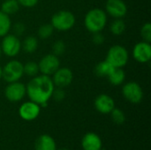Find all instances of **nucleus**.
I'll use <instances>...</instances> for the list:
<instances>
[{"mask_svg": "<svg viewBox=\"0 0 151 150\" xmlns=\"http://www.w3.org/2000/svg\"><path fill=\"white\" fill-rule=\"evenodd\" d=\"M54 89L55 85L50 76L41 74L30 80L26 86V94L32 102L40 106H46Z\"/></svg>", "mask_w": 151, "mask_h": 150, "instance_id": "f257e3e1", "label": "nucleus"}, {"mask_svg": "<svg viewBox=\"0 0 151 150\" xmlns=\"http://www.w3.org/2000/svg\"><path fill=\"white\" fill-rule=\"evenodd\" d=\"M106 24L107 13L100 8L91 9L85 15L84 26L86 29L92 34L102 32Z\"/></svg>", "mask_w": 151, "mask_h": 150, "instance_id": "f03ea898", "label": "nucleus"}, {"mask_svg": "<svg viewBox=\"0 0 151 150\" xmlns=\"http://www.w3.org/2000/svg\"><path fill=\"white\" fill-rule=\"evenodd\" d=\"M75 16L73 12L66 10H62L54 13L51 18V25L54 29L61 32L70 30L75 24Z\"/></svg>", "mask_w": 151, "mask_h": 150, "instance_id": "7ed1b4c3", "label": "nucleus"}, {"mask_svg": "<svg viewBox=\"0 0 151 150\" xmlns=\"http://www.w3.org/2000/svg\"><path fill=\"white\" fill-rule=\"evenodd\" d=\"M128 58V51L124 46L113 45L109 49L105 60H107L115 68H123L127 64Z\"/></svg>", "mask_w": 151, "mask_h": 150, "instance_id": "20e7f679", "label": "nucleus"}, {"mask_svg": "<svg viewBox=\"0 0 151 150\" xmlns=\"http://www.w3.org/2000/svg\"><path fill=\"white\" fill-rule=\"evenodd\" d=\"M24 75L23 64L16 59L10 60L2 68V79L6 82L19 81Z\"/></svg>", "mask_w": 151, "mask_h": 150, "instance_id": "39448f33", "label": "nucleus"}, {"mask_svg": "<svg viewBox=\"0 0 151 150\" xmlns=\"http://www.w3.org/2000/svg\"><path fill=\"white\" fill-rule=\"evenodd\" d=\"M0 47L2 52L5 56L14 57L19 53L21 50V42L15 34H7L3 37Z\"/></svg>", "mask_w": 151, "mask_h": 150, "instance_id": "423d86ee", "label": "nucleus"}, {"mask_svg": "<svg viewBox=\"0 0 151 150\" xmlns=\"http://www.w3.org/2000/svg\"><path fill=\"white\" fill-rule=\"evenodd\" d=\"M38 66L42 74L50 76L60 67V61L58 56L51 53L42 57L38 63Z\"/></svg>", "mask_w": 151, "mask_h": 150, "instance_id": "0eeeda50", "label": "nucleus"}, {"mask_svg": "<svg viewBox=\"0 0 151 150\" xmlns=\"http://www.w3.org/2000/svg\"><path fill=\"white\" fill-rule=\"evenodd\" d=\"M124 97L132 103H139L143 98V91L142 87L134 81L126 83L122 88Z\"/></svg>", "mask_w": 151, "mask_h": 150, "instance_id": "6e6552de", "label": "nucleus"}, {"mask_svg": "<svg viewBox=\"0 0 151 150\" xmlns=\"http://www.w3.org/2000/svg\"><path fill=\"white\" fill-rule=\"evenodd\" d=\"M26 95V86L19 81L10 82L5 89H4V95L7 100L10 102H19L24 98Z\"/></svg>", "mask_w": 151, "mask_h": 150, "instance_id": "1a4fd4ad", "label": "nucleus"}, {"mask_svg": "<svg viewBox=\"0 0 151 150\" xmlns=\"http://www.w3.org/2000/svg\"><path fill=\"white\" fill-rule=\"evenodd\" d=\"M52 81L57 88H65L68 87L73 80V73L67 67H59L53 74Z\"/></svg>", "mask_w": 151, "mask_h": 150, "instance_id": "9d476101", "label": "nucleus"}, {"mask_svg": "<svg viewBox=\"0 0 151 150\" xmlns=\"http://www.w3.org/2000/svg\"><path fill=\"white\" fill-rule=\"evenodd\" d=\"M105 12L115 19H122L127 12V6L123 0H107Z\"/></svg>", "mask_w": 151, "mask_h": 150, "instance_id": "9b49d317", "label": "nucleus"}, {"mask_svg": "<svg viewBox=\"0 0 151 150\" xmlns=\"http://www.w3.org/2000/svg\"><path fill=\"white\" fill-rule=\"evenodd\" d=\"M133 57L142 64L150 62L151 59L150 43L144 41L136 43L133 49Z\"/></svg>", "mask_w": 151, "mask_h": 150, "instance_id": "f8f14e48", "label": "nucleus"}, {"mask_svg": "<svg viewBox=\"0 0 151 150\" xmlns=\"http://www.w3.org/2000/svg\"><path fill=\"white\" fill-rule=\"evenodd\" d=\"M41 107L39 104L30 101L26 102L19 109V114L21 118L27 121H32L35 119L40 114Z\"/></svg>", "mask_w": 151, "mask_h": 150, "instance_id": "ddd939ff", "label": "nucleus"}, {"mask_svg": "<svg viewBox=\"0 0 151 150\" xmlns=\"http://www.w3.org/2000/svg\"><path fill=\"white\" fill-rule=\"evenodd\" d=\"M95 107L102 114H109L115 108L114 100L106 94L99 95L95 100Z\"/></svg>", "mask_w": 151, "mask_h": 150, "instance_id": "4468645a", "label": "nucleus"}, {"mask_svg": "<svg viewBox=\"0 0 151 150\" xmlns=\"http://www.w3.org/2000/svg\"><path fill=\"white\" fill-rule=\"evenodd\" d=\"M81 144L84 150H100L102 149V141L100 137L94 133H87L83 137Z\"/></svg>", "mask_w": 151, "mask_h": 150, "instance_id": "2eb2a0df", "label": "nucleus"}, {"mask_svg": "<svg viewBox=\"0 0 151 150\" xmlns=\"http://www.w3.org/2000/svg\"><path fill=\"white\" fill-rule=\"evenodd\" d=\"M35 148V150H56V143L52 137L43 134L36 140Z\"/></svg>", "mask_w": 151, "mask_h": 150, "instance_id": "dca6fc26", "label": "nucleus"}, {"mask_svg": "<svg viewBox=\"0 0 151 150\" xmlns=\"http://www.w3.org/2000/svg\"><path fill=\"white\" fill-rule=\"evenodd\" d=\"M114 69L115 67L112 65H111L107 60H104L99 62L96 65L94 72L98 77H108Z\"/></svg>", "mask_w": 151, "mask_h": 150, "instance_id": "f3484780", "label": "nucleus"}, {"mask_svg": "<svg viewBox=\"0 0 151 150\" xmlns=\"http://www.w3.org/2000/svg\"><path fill=\"white\" fill-rule=\"evenodd\" d=\"M107 78L111 85L119 86V85L123 84V82L125 81L126 73L122 68H115Z\"/></svg>", "mask_w": 151, "mask_h": 150, "instance_id": "a211bd4d", "label": "nucleus"}, {"mask_svg": "<svg viewBox=\"0 0 151 150\" xmlns=\"http://www.w3.org/2000/svg\"><path fill=\"white\" fill-rule=\"evenodd\" d=\"M21 48L24 50L26 53L32 54L36 51L38 48V41L35 36H27L25 38L23 42L21 43Z\"/></svg>", "mask_w": 151, "mask_h": 150, "instance_id": "6ab92c4d", "label": "nucleus"}, {"mask_svg": "<svg viewBox=\"0 0 151 150\" xmlns=\"http://www.w3.org/2000/svg\"><path fill=\"white\" fill-rule=\"evenodd\" d=\"M19 9V4L17 0H4L1 5L0 11L7 15H12L16 13Z\"/></svg>", "mask_w": 151, "mask_h": 150, "instance_id": "aec40b11", "label": "nucleus"}, {"mask_svg": "<svg viewBox=\"0 0 151 150\" xmlns=\"http://www.w3.org/2000/svg\"><path fill=\"white\" fill-rule=\"evenodd\" d=\"M12 27V21L10 16L0 11V37H4L7 34Z\"/></svg>", "mask_w": 151, "mask_h": 150, "instance_id": "412c9836", "label": "nucleus"}, {"mask_svg": "<svg viewBox=\"0 0 151 150\" xmlns=\"http://www.w3.org/2000/svg\"><path fill=\"white\" fill-rule=\"evenodd\" d=\"M110 30L114 35H121L126 30V24L122 19H116L110 26Z\"/></svg>", "mask_w": 151, "mask_h": 150, "instance_id": "4be33fe9", "label": "nucleus"}, {"mask_svg": "<svg viewBox=\"0 0 151 150\" xmlns=\"http://www.w3.org/2000/svg\"><path fill=\"white\" fill-rule=\"evenodd\" d=\"M24 73L29 77H35L38 75L39 66L38 64L35 61H28L25 65H23Z\"/></svg>", "mask_w": 151, "mask_h": 150, "instance_id": "5701e85b", "label": "nucleus"}, {"mask_svg": "<svg viewBox=\"0 0 151 150\" xmlns=\"http://www.w3.org/2000/svg\"><path fill=\"white\" fill-rule=\"evenodd\" d=\"M54 32V27L51 24H43L42 25L37 31L38 36L41 39H48L51 36Z\"/></svg>", "mask_w": 151, "mask_h": 150, "instance_id": "b1692460", "label": "nucleus"}, {"mask_svg": "<svg viewBox=\"0 0 151 150\" xmlns=\"http://www.w3.org/2000/svg\"><path fill=\"white\" fill-rule=\"evenodd\" d=\"M111 118L113 120V122L117 125H121L125 122L126 120V116L124 114V112L118 109V108H114L111 111Z\"/></svg>", "mask_w": 151, "mask_h": 150, "instance_id": "393cba45", "label": "nucleus"}, {"mask_svg": "<svg viewBox=\"0 0 151 150\" xmlns=\"http://www.w3.org/2000/svg\"><path fill=\"white\" fill-rule=\"evenodd\" d=\"M141 35L144 42H151V24L150 22H146L141 29Z\"/></svg>", "mask_w": 151, "mask_h": 150, "instance_id": "a878e982", "label": "nucleus"}, {"mask_svg": "<svg viewBox=\"0 0 151 150\" xmlns=\"http://www.w3.org/2000/svg\"><path fill=\"white\" fill-rule=\"evenodd\" d=\"M52 50H53V54L56 56H60L62 55L65 51V43L64 41L62 40H58L54 42L53 46H52Z\"/></svg>", "mask_w": 151, "mask_h": 150, "instance_id": "bb28decb", "label": "nucleus"}, {"mask_svg": "<svg viewBox=\"0 0 151 150\" xmlns=\"http://www.w3.org/2000/svg\"><path fill=\"white\" fill-rule=\"evenodd\" d=\"M55 101L57 102H61L65 99V93L64 91L63 88H58L56 89L53 90V93H52V95H51Z\"/></svg>", "mask_w": 151, "mask_h": 150, "instance_id": "cd10ccee", "label": "nucleus"}, {"mask_svg": "<svg viewBox=\"0 0 151 150\" xmlns=\"http://www.w3.org/2000/svg\"><path fill=\"white\" fill-rule=\"evenodd\" d=\"M26 30V27L23 23L21 22H18L13 26V34H15L16 36H20L24 34Z\"/></svg>", "mask_w": 151, "mask_h": 150, "instance_id": "c85d7f7f", "label": "nucleus"}, {"mask_svg": "<svg viewBox=\"0 0 151 150\" xmlns=\"http://www.w3.org/2000/svg\"><path fill=\"white\" fill-rule=\"evenodd\" d=\"M104 36L103 34H101V32L98 33H94L93 34V37H92V41L96 45H101L104 42Z\"/></svg>", "mask_w": 151, "mask_h": 150, "instance_id": "c756f323", "label": "nucleus"}, {"mask_svg": "<svg viewBox=\"0 0 151 150\" xmlns=\"http://www.w3.org/2000/svg\"><path fill=\"white\" fill-rule=\"evenodd\" d=\"M19 4V5H22L27 8H30L35 6L39 0H17Z\"/></svg>", "mask_w": 151, "mask_h": 150, "instance_id": "7c9ffc66", "label": "nucleus"}, {"mask_svg": "<svg viewBox=\"0 0 151 150\" xmlns=\"http://www.w3.org/2000/svg\"><path fill=\"white\" fill-rule=\"evenodd\" d=\"M2 79V67L0 66V80Z\"/></svg>", "mask_w": 151, "mask_h": 150, "instance_id": "2f4dec72", "label": "nucleus"}, {"mask_svg": "<svg viewBox=\"0 0 151 150\" xmlns=\"http://www.w3.org/2000/svg\"><path fill=\"white\" fill-rule=\"evenodd\" d=\"M1 54H2V50H1V47H0V57H1Z\"/></svg>", "mask_w": 151, "mask_h": 150, "instance_id": "473e14b6", "label": "nucleus"}, {"mask_svg": "<svg viewBox=\"0 0 151 150\" xmlns=\"http://www.w3.org/2000/svg\"><path fill=\"white\" fill-rule=\"evenodd\" d=\"M59 150H68V149H59Z\"/></svg>", "mask_w": 151, "mask_h": 150, "instance_id": "72a5a7b5", "label": "nucleus"}, {"mask_svg": "<svg viewBox=\"0 0 151 150\" xmlns=\"http://www.w3.org/2000/svg\"><path fill=\"white\" fill-rule=\"evenodd\" d=\"M100 150H105V149H100Z\"/></svg>", "mask_w": 151, "mask_h": 150, "instance_id": "f704fd0d", "label": "nucleus"}]
</instances>
